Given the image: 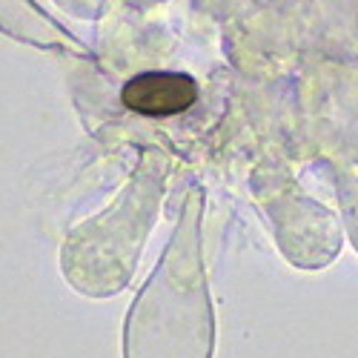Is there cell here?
<instances>
[{"instance_id": "1", "label": "cell", "mask_w": 358, "mask_h": 358, "mask_svg": "<svg viewBox=\"0 0 358 358\" xmlns=\"http://www.w3.org/2000/svg\"><path fill=\"white\" fill-rule=\"evenodd\" d=\"M121 98L138 115L166 117L187 112L198 101V83L184 72H143L124 86Z\"/></svg>"}]
</instances>
